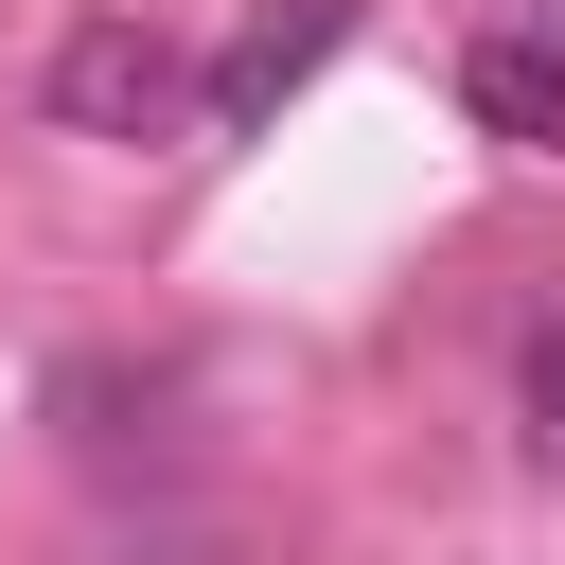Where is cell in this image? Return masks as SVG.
Here are the masks:
<instances>
[{
    "instance_id": "1",
    "label": "cell",
    "mask_w": 565,
    "mask_h": 565,
    "mask_svg": "<svg viewBox=\"0 0 565 565\" xmlns=\"http://www.w3.org/2000/svg\"><path fill=\"white\" fill-rule=\"evenodd\" d=\"M53 124H71V141H177V124H194L177 35H159V18H71V35H53Z\"/></svg>"
},
{
    "instance_id": "2",
    "label": "cell",
    "mask_w": 565,
    "mask_h": 565,
    "mask_svg": "<svg viewBox=\"0 0 565 565\" xmlns=\"http://www.w3.org/2000/svg\"><path fill=\"white\" fill-rule=\"evenodd\" d=\"M335 53H353V0H265V18H247V35L194 71V141H247V124H282V106H300Z\"/></svg>"
},
{
    "instance_id": "3",
    "label": "cell",
    "mask_w": 565,
    "mask_h": 565,
    "mask_svg": "<svg viewBox=\"0 0 565 565\" xmlns=\"http://www.w3.org/2000/svg\"><path fill=\"white\" fill-rule=\"evenodd\" d=\"M459 106H477L494 141H530V159H565V35H530V18L477 35V53H459Z\"/></svg>"
},
{
    "instance_id": "4",
    "label": "cell",
    "mask_w": 565,
    "mask_h": 565,
    "mask_svg": "<svg viewBox=\"0 0 565 565\" xmlns=\"http://www.w3.org/2000/svg\"><path fill=\"white\" fill-rule=\"evenodd\" d=\"M512 441L565 477V318H530V353H512Z\"/></svg>"
}]
</instances>
